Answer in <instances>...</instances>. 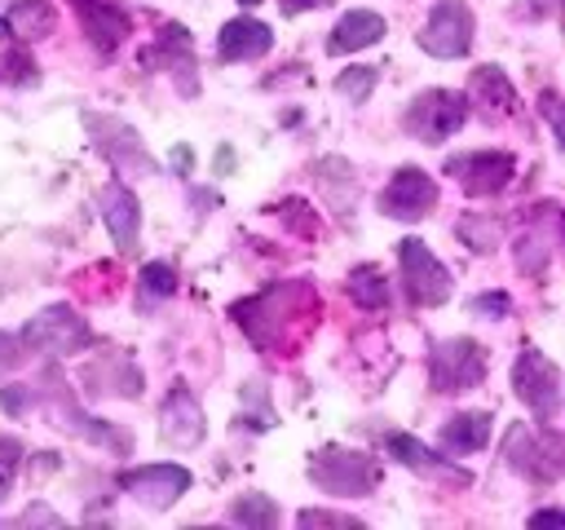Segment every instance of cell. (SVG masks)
<instances>
[{"label":"cell","mask_w":565,"mask_h":530,"mask_svg":"<svg viewBox=\"0 0 565 530\" xmlns=\"http://www.w3.org/2000/svg\"><path fill=\"white\" fill-rule=\"evenodd\" d=\"M230 314L260 353L291 358L305 344V336L318 327L322 300L305 278H291V283H269L247 300H234Z\"/></svg>","instance_id":"cell-1"},{"label":"cell","mask_w":565,"mask_h":530,"mask_svg":"<svg viewBox=\"0 0 565 530\" xmlns=\"http://www.w3.org/2000/svg\"><path fill=\"white\" fill-rule=\"evenodd\" d=\"M305 477H309L322 495H331V499H366V495L380 486L384 468H380V459H371V455H362V451H353V446L327 442V446H318V451L309 455Z\"/></svg>","instance_id":"cell-2"},{"label":"cell","mask_w":565,"mask_h":530,"mask_svg":"<svg viewBox=\"0 0 565 530\" xmlns=\"http://www.w3.org/2000/svg\"><path fill=\"white\" fill-rule=\"evenodd\" d=\"M561 433L552 428V424H539V428H530V424H512L508 433H503V459H508V468L512 473H521V477H530V481H556L561 477Z\"/></svg>","instance_id":"cell-3"},{"label":"cell","mask_w":565,"mask_h":530,"mask_svg":"<svg viewBox=\"0 0 565 530\" xmlns=\"http://www.w3.org/2000/svg\"><path fill=\"white\" fill-rule=\"evenodd\" d=\"M463 124H468V97L455 93V88H428V93H419V97L406 106V115H402V128H406L415 141H424V146L450 141Z\"/></svg>","instance_id":"cell-4"},{"label":"cell","mask_w":565,"mask_h":530,"mask_svg":"<svg viewBox=\"0 0 565 530\" xmlns=\"http://www.w3.org/2000/svg\"><path fill=\"white\" fill-rule=\"evenodd\" d=\"M84 128L97 146V155L119 172V177H154V159L146 155L141 137L132 124H124L119 115H97V110H84Z\"/></svg>","instance_id":"cell-5"},{"label":"cell","mask_w":565,"mask_h":530,"mask_svg":"<svg viewBox=\"0 0 565 530\" xmlns=\"http://www.w3.org/2000/svg\"><path fill=\"white\" fill-rule=\"evenodd\" d=\"M486 380V349L472 336L437 340L428 353V384L437 393H468Z\"/></svg>","instance_id":"cell-6"},{"label":"cell","mask_w":565,"mask_h":530,"mask_svg":"<svg viewBox=\"0 0 565 530\" xmlns=\"http://www.w3.org/2000/svg\"><path fill=\"white\" fill-rule=\"evenodd\" d=\"M512 389L539 424H556V415H561V371L547 353L521 349L516 362H512Z\"/></svg>","instance_id":"cell-7"},{"label":"cell","mask_w":565,"mask_h":530,"mask_svg":"<svg viewBox=\"0 0 565 530\" xmlns=\"http://www.w3.org/2000/svg\"><path fill=\"white\" fill-rule=\"evenodd\" d=\"M472 31H477V22H472V9L463 0H437L428 9L424 31H419V49L428 57L450 62V57H463L472 49Z\"/></svg>","instance_id":"cell-8"},{"label":"cell","mask_w":565,"mask_h":530,"mask_svg":"<svg viewBox=\"0 0 565 530\" xmlns=\"http://www.w3.org/2000/svg\"><path fill=\"white\" fill-rule=\"evenodd\" d=\"M397 265H402V283L411 292L415 305H446L450 300V269L433 256V247L424 239H402L397 243Z\"/></svg>","instance_id":"cell-9"},{"label":"cell","mask_w":565,"mask_h":530,"mask_svg":"<svg viewBox=\"0 0 565 530\" xmlns=\"http://www.w3.org/2000/svg\"><path fill=\"white\" fill-rule=\"evenodd\" d=\"M190 481L194 477H190L185 464H141V468H124L119 473V490L132 495L150 512H168L190 490Z\"/></svg>","instance_id":"cell-10"},{"label":"cell","mask_w":565,"mask_h":530,"mask_svg":"<svg viewBox=\"0 0 565 530\" xmlns=\"http://www.w3.org/2000/svg\"><path fill=\"white\" fill-rule=\"evenodd\" d=\"M18 340L26 349H40V353H75V349H84L93 340V331L71 305H49L22 327Z\"/></svg>","instance_id":"cell-11"},{"label":"cell","mask_w":565,"mask_h":530,"mask_svg":"<svg viewBox=\"0 0 565 530\" xmlns=\"http://www.w3.org/2000/svg\"><path fill=\"white\" fill-rule=\"evenodd\" d=\"M446 172L463 186V194L486 199V194H499V190L512 186L516 159L508 150H468V155H450L446 159Z\"/></svg>","instance_id":"cell-12"},{"label":"cell","mask_w":565,"mask_h":530,"mask_svg":"<svg viewBox=\"0 0 565 530\" xmlns=\"http://www.w3.org/2000/svg\"><path fill=\"white\" fill-rule=\"evenodd\" d=\"M380 208H384V216H393V221H424L433 208H437V181L424 172V168H397L393 177H388V186H384V194H380Z\"/></svg>","instance_id":"cell-13"},{"label":"cell","mask_w":565,"mask_h":530,"mask_svg":"<svg viewBox=\"0 0 565 530\" xmlns=\"http://www.w3.org/2000/svg\"><path fill=\"white\" fill-rule=\"evenodd\" d=\"M203 433H207L203 406H199V398L185 389V380H177V384L168 389L163 406H159V437H163L168 446H177V451H194V446L203 442Z\"/></svg>","instance_id":"cell-14"},{"label":"cell","mask_w":565,"mask_h":530,"mask_svg":"<svg viewBox=\"0 0 565 530\" xmlns=\"http://www.w3.org/2000/svg\"><path fill=\"white\" fill-rule=\"evenodd\" d=\"M556 243H561V212H556V203H543V208L530 212V230L516 234V269L521 274H543Z\"/></svg>","instance_id":"cell-15"},{"label":"cell","mask_w":565,"mask_h":530,"mask_svg":"<svg viewBox=\"0 0 565 530\" xmlns=\"http://www.w3.org/2000/svg\"><path fill=\"white\" fill-rule=\"evenodd\" d=\"M75 13H79V26H84L88 44H93L102 57H115L119 44H124L128 31H132L128 13H124L115 0H75Z\"/></svg>","instance_id":"cell-16"},{"label":"cell","mask_w":565,"mask_h":530,"mask_svg":"<svg viewBox=\"0 0 565 530\" xmlns=\"http://www.w3.org/2000/svg\"><path fill=\"white\" fill-rule=\"evenodd\" d=\"M141 66H163L172 75H185V97L199 93V80H194V44H190V31L181 22H163L154 44L141 53Z\"/></svg>","instance_id":"cell-17"},{"label":"cell","mask_w":565,"mask_h":530,"mask_svg":"<svg viewBox=\"0 0 565 530\" xmlns=\"http://www.w3.org/2000/svg\"><path fill=\"white\" fill-rule=\"evenodd\" d=\"M384 451H388V459H397V464L411 468V473H424V477H437V481H455V486H468V481H472L459 464L441 459L437 451H428V446H424L419 437H411V433H388V437H384Z\"/></svg>","instance_id":"cell-18"},{"label":"cell","mask_w":565,"mask_h":530,"mask_svg":"<svg viewBox=\"0 0 565 530\" xmlns=\"http://www.w3.org/2000/svg\"><path fill=\"white\" fill-rule=\"evenodd\" d=\"M274 49V31L260 22V18H230L216 35V57L221 62H256Z\"/></svg>","instance_id":"cell-19"},{"label":"cell","mask_w":565,"mask_h":530,"mask_svg":"<svg viewBox=\"0 0 565 530\" xmlns=\"http://www.w3.org/2000/svg\"><path fill=\"white\" fill-rule=\"evenodd\" d=\"M102 221H106V230H110V239H115L119 252H132L137 247L141 203H137V194L124 181H106V190H102Z\"/></svg>","instance_id":"cell-20"},{"label":"cell","mask_w":565,"mask_h":530,"mask_svg":"<svg viewBox=\"0 0 565 530\" xmlns=\"http://www.w3.org/2000/svg\"><path fill=\"white\" fill-rule=\"evenodd\" d=\"M468 97L481 102L490 119H512V115H521V97H516L512 80L503 75V66H477L472 80H468Z\"/></svg>","instance_id":"cell-21"},{"label":"cell","mask_w":565,"mask_h":530,"mask_svg":"<svg viewBox=\"0 0 565 530\" xmlns=\"http://www.w3.org/2000/svg\"><path fill=\"white\" fill-rule=\"evenodd\" d=\"M53 26H57V13L49 9V0H18L0 18V35L4 40H18V44L44 40V35H53Z\"/></svg>","instance_id":"cell-22"},{"label":"cell","mask_w":565,"mask_h":530,"mask_svg":"<svg viewBox=\"0 0 565 530\" xmlns=\"http://www.w3.org/2000/svg\"><path fill=\"white\" fill-rule=\"evenodd\" d=\"M380 35H384V18H380L375 9H353V13H344V18L331 26L327 53L344 57V53H358V49L380 44Z\"/></svg>","instance_id":"cell-23"},{"label":"cell","mask_w":565,"mask_h":530,"mask_svg":"<svg viewBox=\"0 0 565 530\" xmlns=\"http://www.w3.org/2000/svg\"><path fill=\"white\" fill-rule=\"evenodd\" d=\"M490 424H494L490 411H459V415H450L441 424V446L450 455H472V451H481L490 442Z\"/></svg>","instance_id":"cell-24"},{"label":"cell","mask_w":565,"mask_h":530,"mask_svg":"<svg viewBox=\"0 0 565 530\" xmlns=\"http://www.w3.org/2000/svg\"><path fill=\"white\" fill-rule=\"evenodd\" d=\"M349 296H353V305H362V309H388V300H393L388 278L380 274V265H358V269L349 274Z\"/></svg>","instance_id":"cell-25"},{"label":"cell","mask_w":565,"mask_h":530,"mask_svg":"<svg viewBox=\"0 0 565 530\" xmlns=\"http://www.w3.org/2000/svg\"><path fill=\"white\" fill-rule=\"evenodd\" d=\"M225 517L234 521V526H256V530H269V526H278V504L269 499V495H260V490H247V495H238L230 508H225Z\"/></svg>","instance_id":"cell-26"},{"label":"cell","mask_w":565,"mask_h":530,"mask_svg":"<svg viewBox=\"0 0 565 530\" xmlns=\"http://www.w3.org/2000/svg\"><path fill=\"white\" fill-rule=\"evenodd\" d=\"M455 234H459L477 256H486V252L499 247V221H494V216H481V212H463L459 225H455Z\"/></svg>","instance_id":"cell-27"},{"label":"cell","mask_w":565,"mask_h":530,"mask_svg":"<svg viewBox=\"0 0 565 530\" xmlns=\"http://www.w3.org/2000/svg\"><path fill=\"white\" fill-rule=\"evenodd\" d=\"M137 292H141V300H168V296H177V269L168 261H146L141 274H137Z\"/></svg>","instance_id":"cell-28"},{"label":"cell","mask_w":565,"mask_h":530,"mask_svg":"<svg viewBox=\"0 0 565 530\" xmlns=\"http://www.w3.org/2000/svg\"><path fill=\"white\" fill-rule=\"evenodd\" d=\"M0 80H4V84H13V88H26V84H35V80H40V71H35V62H31V53H26V44L4 40Z\"/></svg>","instance_id":"cell-29"},{"label":"cell","mask_w":565,"mask_h":530,"mask_svg":"<svg viewBox=\"0 0 565 530\" xmlns=\"http://www.w3.org/2000/svg\"><path fill=\"white\" fill-rule=\"evenodd\" d=\"M375 80H380V71H375V66H349V71H340V75H335V93H340L344 102L362 106V102L371 97Z\"/></svg>","instance_id":"cell-30"},{"label":"cell","mask_w":565,"mask_h":530,"mask_svg":"<svg viewBox=\"0 0 565 530\" xmlns=\"http://www.w3.org/2000/svg\"><path fill=\"white\" fill-rule=\"evenodd\" d=\"M278 216H282V225H291V230L305 234V239L318 234V212H313L305 199H282V203H278Z\"/></svg>","instance_id":"cell-31"},{"label":"cell","mask_w":565,"mask_h":530,"mask_svg":"<svg viewBox=\"0 0 565 530\" xmlns=\"http://www.w3.org/2000/svg\"><path fill=\"white\" fill-rule=\"evenodd\" d=\"M18 468H22V442L18 437H0V504L9 499V490H13V477H18Z\"/></svg>","instance_id":"cell-32"},{"label":"cell","mask_w":565,"mask_h":530,"mask_svg":"<svg viewBox=\"0 0 565 530\" xmlns=\"http://www.w3.org/2000/svg\"><path fill=\"white\" fill-rule=\"evenodd\" d=\"M468 309H472V314H486L490 322H499V318H508L512 300H508V292H481V296H472Z\"/></svg>","instance_id":"cell-33"},{"label":"cell","mask_w":565,"mask_h":530,"mask_svg":"<svg viewBox=\"0 0 565 530\" xmlns=\"http://www.w3.org/2000/svg\"><path fill=\"white\" fill-rule=\"evenodd\" d=\"M296 521H300V526H349V530H362V521H353V517H344V512H327V508H305Z\"/></svg>","instance_id":"cell-34"},{"label":"cell","mask_w":565,"mask_h":530,"mask_svg":"<svg viewBox=\"0 0 565 530\" xmlns=\"http://www.w3.org/2000/svg\"><path fill=\"white\" fill-rule=\"evenodd\" d=\"M31 393H35V389H26V384H4V389H0V402H4L9 415H22V406H26Z\"/></svg>","instance_id":"cell-35"},{"label":"cell","mask_w":565,"mask_h":530,"mask_svg":"<svg viewBox=\"0 0 565 530\" xmlns=\"http://www.w3.org/2000/svg\"><path fill=\"white\" fill-rule=\"evenodd\" d=\"M22 362V353H18V336H4L0 331V367L9 371V367H18Z\"/></svg>","instance_id":"cell-36"},{"label":"cell","mask_w":565,"mask_h":530,"mask_svg":"<svg viewBox=\"0 0 565 530\" xmlns=\"http://www.w3.org/2000/svg\"><path fill=\"white\" fill-rule=\"evenodd\" d=\"M18 521H44V526H62V517H57L53 508H44V504H31V508H26Z\"/></svg>","instance_id":"cell-37"},{"label":"cell","mask_w":565,"mask_h":530,"mask_svg":"<svg viewBox=\"0 0 565 530\" xmlns=\"http://www.w3.org/2000/svg\"><path fill=\"white\" fill-rule=\"evenodd\" d=\"M539 110L547 115V124H552V132L561 137V115H556V93H543V97H539Z\"/></svg>","instance_id":"cell-38"},{"label":"cell","mask_w":565,"mask_h":530,"mask_svg":"<svg viewBox=\"0 0 565 530\" xmlns=\"http://www.w3.org/2000/svg\"><path fill=\"white\" fill-rule=\"evenodd\" d=\"M278 4H282V13H287V18H296V13L318 9V4H327V0H278Z\"/></svg>","instance_id":"cell-39"},{"label":"cell","mask_w":565,"mask_h":530,"mask_svg":"<svg viewBox=\"0 0 565 530\" xmlns=\"http://www.w3.org/2000/svg\"><path fill=\"white\" fill-rule=\"evenodd\" d=\"M230 168H234V150L221 146V150H216V172H230Z\"/></svg>","instance_id":"cell-40"},{"label":"cell","mask_w":565,"mask_h":530,"mask_svg":"<svg viewBox=\"0 0 565 530\" xmlns=\"http://www.w3.org/2000/svg\"><path fill=\"white\" fill-rule=\"evenodd\" d=\"M530 521H565V512L561 508H539V512H530Z\"/></svg>","instance_id":"cell-41"},{"label":"cell","mask_w":565,"mask_h":530,"mask_svg":"<svg viewBox=\"0 0 565 530\" xmlns=\"http://www.w3.org/2000/svg\"><path fill=\"white\" fill-rule=\"evenodd\" d=\"M172 168H190V146H177L172 150Z\"/></svg>","instance_id":"cell-42"},{"label":"cell","mask_w":565,"mask_h":530,"mask_svg":"<svg viewBox=\"0 0 565 530\" xmlns=\"http://www.w3.org/2000/svg\"><path fill=\"white\" fill-rule=\"evenodd\" d=\"M238 4H247V9H252V4H260V0H238Z\"/></svg>","instance_id":"cell-43"}]
</instances>
